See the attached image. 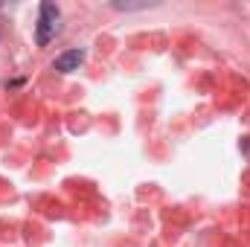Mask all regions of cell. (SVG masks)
Segmentation results:
<instances>
[{
  "instance_id": "7a4b0ae2",
  "label": "cell",
  "mask_w": 250,
  "mask_h": 247,
  "mask_svg": "<svg viewBox=\"0 0 250 247\" xmlns=\"http://www.w3.org/2000/svg\"><path fill=\"white\" fill-rule=\"evenodd\" d=\"M82 62H84V53H82V50H67V53H62V56L53 62V70H56V73H73V70H79Z\"/></svg>"
},
{
  "instance_id": "6da1fadb",
  "label": "cell",
  "mask_w": 250,
  "mask_h": 247,
  "mask_svg": "<svg viewBox=\"0 0 250 247\" xmlns=\"http://www.w3.org/2000/svg\"><path fill=\"white\" fill-rule=\"evenodd\" d=\"M59 32H62V12H59V6L56 3H41L38 23H35V44L47 47Z\"/></svg>"
}]
</instances>
